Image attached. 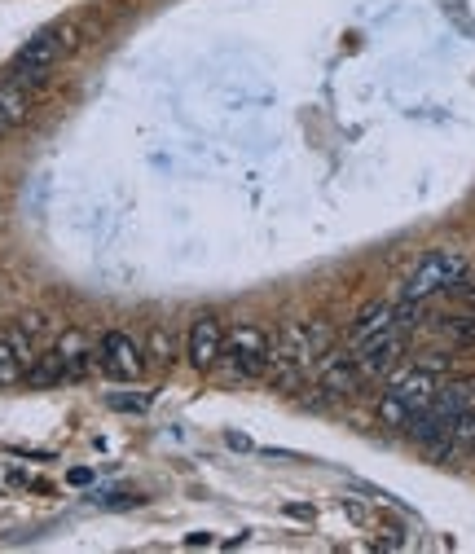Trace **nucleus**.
Here are the masks:
<instances>
[{"mask_svg":"<svg viewBox=\"0 0 475 554\" xmlns=\"http://www.w3.org/2000/svg\"><path fill=\"white\" fill-rule=\"evenodd\" d=\"M467 256L462 251H449V247H440V251H427L423 260L414 264V273L405 277V291L401 299H432V295H445V291H454V286H462V277H467Z\"/></svg>","mask_w":475,"mask_h":554,"instance_id":"f257e3e1","label":"nucleus"},{"mask_svg":"<svg viewBox=\"0 0 475 554\" xmlns=\"http://www.w3.org/2000/svg\"><path fill=\"white\" fill-rule=\"evenodd\" d=\"M62 40H58V27H44L36 31L22 49L14 53V75L9 80L22 84V88H40V84H49V75H53V66H58L62 58Z\"/></svg>","mask_w":475,"mask_h":554,"instance_id":"f03ea898","label":"nucleus"},{"mask_svg":"<svg viewBox=\"0 0 475 554\" xmlns=\"http://www.w3.org/2000/svg\"><path fill=\"white\" fill-rule=\"evenodd\" d=\"M234 365L238 379H264L273 361V339L260 326H234V335H225V357Z\"/></svg>","mask_w":475,"mask_h":554,"instance_id":"7ed1b4c3","label":"nucleus"},{"mask_svg":"<svg viewBox=\"0 0 475 554\" xmlns=\"http://www.w3.org/2000/svg\"><path fill=\"white\" fill-rule=\"evenodd\" d=\"M146 361H150L146 348L128 330H106L102 343H97V365H102L110 379H141Z\"/></svg>","mask_w":475,"mask_h":554,"instance_id":"20e7f679","label":"nucleus"},{"mask_svg":"<svg viewBox=\"0 0 475 554\" xmlns=\"http://www.w3.org/2000/svg\"><path fill=\"white\" fill-rule=\"evenodd\" d=\"M185 357H190V365H194L198 374L216 370L220 357H225V330H220V321L212 313L194 317L190 335H185Z\"/></svg>","mask_w":475,"mask_h":554,"instance_id":"39448f33","label":"nucleus"},{"mask_svg":"<svg viewBox=\"0 0 475 554\" xmlns=\"http://www.w3.org/2000/svg\"><path fill=\"white\" fill-rule=\"evenodd\" d=\"M317 383L326 387L330 396H352L361 383H366V374H361V365L352 352H335L330 348L322 361H317Z\"/></svg>","mask_w":475,"mask_h":554,"instance_id":"423d86ee","label":"nucleus"},{"mask_svg":"<svg viewBox=\"0 0 475 554\" xmlns=\"http://www.w3.org/2000/svg\"><path fill=\"white\" fill-rule=\"evenodd\" d=\"M401 352H405V330L392 326L388 335L361 343V348H357V365H361V374H366V379H383V374H392V365L401 361Z\"/></svg>","mask_w":475,"mask_h":554,"instance_id":"0eeeda50","label":"nucleus"},{"mask_svg":"<svg viewBox=\"0 0 475 554\" xmlns=\"http://www.w3.org/2000/svg\"><path fill=\"white\" fill-rule=\"evenodd\" d=\"M53 352H58V361L66 365V379H84L88 370H97V348L93 339L84 335V330H62L58 339H53Z\"/></svg>","mask_w":475,"mask_h":554,"instance_id":"6e6552de","label":"nucleus"},{"mask_svg":"<svg viewBox=\"0 0 475 554\" xmlns=\"http://www.w3.org/2000/svg\"><path fill=\"white\" fill-rule=\"evenodd\" d=\"M388 392H396L405 405L414 409H427L436 401V392H440V374L432 370H423V365H414V370H401V374H392V383H388Z\"/></svg>","mask_w":475,"mask_h":554,"instance_id":"1a4fd4ad","label":"nucleus"},{"mask_svg":"<svg viewBox=\"0 0 475 554\" xmlns=\"http://www.w3.org/2000/svg\"><path fill=\"white\" fill-rule=\"evenodd\" d=\"M392 326H396V304H388V299H379V304H366V308L357 313V321H352L348 343H352V348H361V343L388 335Z\"/></svg>","mask_w":475,"mask_h":554,"instance_id":"9d476101","label":"nucleus"},{"mask_svg":"<svg viewBox=\"0 0 475 554\" xmlns=\"http://www.w3.org/2000/svg\"><path fill=\"white\" fill-rule=\"evenodd\" d=\"M66 379V365L58 361V352H49V357H36V365L27 370V387H53V383H62Z\"/></svg>","mask_w":475,"mask_h":554,"instance_id":"9b49d317","label":"nucleus"},{"mask_svg":"<svg viewBox=\"0 0 475 554\" xmlns=\"http://www.w3.org/2000/svg\"><path fill=\"white\" fill-rule=\"evenodd\" d=\"M410 418H414V409L405 405L396 392H383V396H379V423H383V427L405 431V427H410Z\"/></svg>","mask_w":475,"mask_h":554,"instance_id":"f8f14e48","label":"nucleus"},{"mask_svg":"<svg viewBox=\"0 0 475 554\" xmlns=\"http://www.w3.org/2000/svg\"><path fill=\"white\" fill-rule=\"evenodd\" d=\"M0 110H5L14 124H22V119L31 115V97H27V88L14 84V80H5L0 84Z\"/></svg>","mask_w":475,"mask_h":554,"instance_id":"ddd939ff","label":"nucleus"},{"mask_svg":"<svg viewBox=\"0 0 475 554\" xmlns=\"http://www.w3.org/2000/svg\"><path fill=\"white\" fill-rule=\"evenodd\" d=\"M146 357L154 365H172L176 361V339H172V330L168 326H154L150 330V339H146Z\"/></svg>","mask_w":475,"mask_h":554,"instance_id":"4468645a","label":"nucleus"},{"mask_svg":"<svg viewBox=\"0 0 475 554\" xmlns=\"http://www.w3.org/2000/svg\"><path fill=\"white\" fill-rule=\"evenodd\" d=\"M0 335H5V343L14 348V357L22 361V370H31V365H36L40 352H36V343H31L27 330H22V326H9V330H0ZM22 379H27V374H22Z\"/></svg>","mask_w":475,"mask_h":554,"instance_id":"2eb2a0df","label":"nucleus"},{"mask_svg":"<svg viewBox=\"0 0 475 554\" xmlns=\"http://www.w3.org/2000/svg\"><path fill=\"white\" fill-rule=\"evenodd\" d=\"M22 361L14 357V348L5 343V335H0V387H14V383H22Z\"/></svg>","mask_w":475,"mask_h":554,"instance_id":"dca6fc26","label":"nucleus"},{"mask_svg":"<svg viewBox=\"0 0 475 554\" xmlns=\"http://www.w3.org/2000/svg\"><path fill=\"white\" fill-rule=\"evenodd\" d=\"M449 436H454L458 449H475V409H462L454 423H449Z\"/></svg>","mask_w":475,"mask_h":554,"instance_id":"f3484780","label":"nucleus"},{"mask_svg":"<svg viewBox=\"0 0 475 554\" xmlns=\"http://www.w3.org/2000/svg\"><path fill=\"white\" fill-rule=\"evenodd\" d=\"M445 330L454 335L458 343H475V317H449Z\"/></svg>","mask_w":475,"mask_h":554,"instance_id":"a211bd4d","label":"nucleus"},{"mask_svg":"<svg viewBox=\"0 0 475 554\" xmlns=\"http://www.w3.org/2000/svg\"><path fill=\"white\" fill-rule=\"evenodd\" d=\"M58 40H62L66 53L80 49V27H75V22H58Z\"/></svg>","mask_w":475,"mask_h":554,"instance_id":"6ab92c4d","label":"nucleus"},{"mask_svg":"<svg viewBox=\"0 0 475 554\" xmlns=\"http://www.w3.org/2000/svg\"><path fill=\"white\" fill-rule=\"evenodd\" d=\"M18 326H22V330H27V335H31V339H36V335H44V330H49V317H44V313H27V317H22V321H18Z\"/></svg>","mask_w":475,"mask_h":554,"instance_id":"aec40b11","label":"nucleus"},{"mask_svg":"<svg viewBox=\"0 0 475 554\" xmlns=\"http://www.w3.org/2000/svg\"><path fill=\"white\" fill-rule=\"evenodd\" d=\"M418 365H423V370H432V374H445L449 370V357H445V352H423Z\"/></svg>","mask_w":475,"mask_h":554,"instance_id":"412c9836","label":"nucleus"},{"mask_svg":"<svg viewBox=\"0 0 475 554\" xmlns=\"http://www.w3.org/2000/svg\"><path fill=\"white\" fill-rule=\"evenodd\" d=\"M110 405L124 409V414H128V409H132V414H141V409H146V396H110Z\"/></svg>","mask_w":475,"mask_h":554,"instance_id":"4be33fe9","label":"nucleus"},{"mask_svg":"<svg viewBox=\"0 0 475 554\" xmlns=\"http://www.w3.org/2000/svg\"><path fill=\"white\" fill-rule=\"evenodd\" d=\"M66 484L84 489V484H93V471H88V467H71V471H66Z\"/></svg>","mask_w":475,"mask_h":554,"instance_id":"5701e85b","label":"nucleus"},{"mask_svg":"<svg viewBox=\"0 0 475 554\" xmlns=\"http://www.w3.org/2000/svg\"><path fill=\"white\" fill-rule=\"evenodd\" d=\"M185 546H212V533H190V537H185Z\"/></svg>","mask_w":475,"mask_h":554,"instance_id":"b1692460","label":"nucleus"},{"mask_svg":"<svg viewBox=\"0 0 475 554\" xmlns=\"http://www.w3.org/2000/svg\"><path fill=\"white\" fill-rule=\"evenodd\" d=\"M9 128H14V119H9V115H5V110H0V137H5V132H9Z\"/></svg>","mask_w":475,"mask_h":554,"instance_id":"393cba45","label":"nucleus"}]
</instances>
